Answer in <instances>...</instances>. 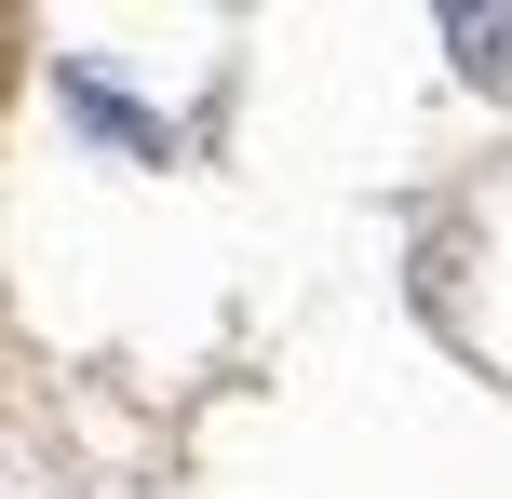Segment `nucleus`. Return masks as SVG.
Instances as JSON below:
<instances>
[{"instance_id": "f257e3e1", "label": "nucleus", "mask_w": 512, "mask_h": 499, "mask_svg": "<svg viewBox=\"0 0 512 499\" xmlns=\"http://www.w3.org/2000/svg\"><path fill=\"white\" fill-rule=\"evenodd\" d=\"M68 108H81V122H95V135H108V149H135V162H149V149H162V122H149V108H122V95H108V81H95V68H68Z\"/></svg>"}, {"instance_id": "f03ea898", "label": "nucleus", "mask_w": 512, "mask_h": 499, "mask_svg": "<svg viewBox=\"0 0 512 499\" xmlns=\"http://www.w3.org/2000/svg\"><path fill=\"white\" fill-rule=\"evenodd\" d=\"M445 41H459L472 81H512V14H445Z\"/></svg>"}]
</instances>
